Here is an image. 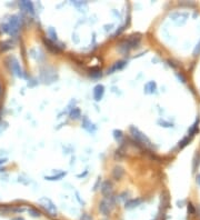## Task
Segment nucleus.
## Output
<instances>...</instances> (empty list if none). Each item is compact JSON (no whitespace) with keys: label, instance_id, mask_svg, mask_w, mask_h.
Returning <instances> with one entry per match:
<instances>
[{"label":"nucleus","instance_id":"obj_1","mask_svg":"<svg viewBox=\"0 0 200 220\" xmlns=\"http://www.w3.org/2000/svg\"><path fill=\"white\" fill-rule=\"evenodd\" d=\"M21 25H22V21H21L20 18L17 17V16H13V17H11L9 19V21L7 23L1 25V28L3 29L5 32L9 33L11 36H15L18 33L19 29L21 28Z\"/></svg>","mask_w":200,"mask_h":220},{"label":"nucleus","instance_id":"obj_2","mask_svg":"<svg viewBox=\"0 0 200 220\" xmlns=\"http://www.w3.org/2000/svg\"><path fill=\"white\" fill-rule=\"evenodd\" d=\"M139 42H140L139 36L138 35L137 36H130L127 40L122 41V42L120 43L119 47H118V50H119V52H121V53H128L131 49L138 47Z\"/></svg>","mask_w":200,"mask_h":220},{"label":"nucleus","instance_id":"obj_3","mask_svg":"<svg viewBox=\"0 0 200 220\" xmlns=\"http://www.w3.org/2000/svg\"><path fill=\"white\" fill-rule=\"evenodd\" d=\"M130 132H131V136L134 138V140L139 144H141L142 146H150V141L147 137L144 136L139 129L134 128V127H130Z\"/></svg>","mask_w":200,"mask_h":220},{"label":"nucleus","instance_id":"obj_4","mask_svg":"<svg viewBox=\"0 0 200 220\" xmlns=\"http://www.w3.org/2000/svg\"><path fill=\"white\" fill-rule=\"evenodd\" d=\"M8 62V67H9V69H10L11 71H12L13 75H16V76L18 77H22L23 73H22V69H21L20 67V63L18 62V60L16 58H13V57H9L7 60Z\"/></svg>","mask_w":200,"mask_h":220},{"label":"nucleus","instance_id":"obj_5","mask_svg":"<svg viewBox=\"0 0 200 220\" xmlns=\"http://www.w3.org/2000/svg\"><path fill=\"white\" fill-rule=\"evenodd\" d=\"M112 190H114V186H112V182L111 181H105L101 186V192L102 195L106 196V198L108 197H111V193H112Z\"/></svg>","mask_w":200,"mask_h":220},{"label":"nucleus","instance_id":"obj_6","mask_svg":"<svg viewBox=\"0 0 200 220\" xmlns=\"http://www.w3.org/2000/svg\"><path fill=\"white\" fill-rule=\"evenodd\" d=\"M82 128H84L85 130H87L88 132H90V134H95L97 129L96 126L88 119V117H84V120H82Z\"/></svg>","mask_w":200,"mask_h":220},{"label":"nucleus","instance_id":"obj_7","mask_svg":"<svg viewBox=\"0 0 200 220\" xmlns=\"http://www.w3.org/2000/svg\"><path fill=\"white\" fill-rule=\"evenodd\" d=\"M105 94V87L102 85H97L94 88V99L96 101H100Z\"/></svg>","mask_w":200,"mask_h":220},{"label":"nucleus","instance_id":"obj_8","mask_svg":"<svg viewBox=\"0 0 200 220\" xmlns=\"http://www.w3.org/2000/svg\"><path fill=\"white\" fill-rule=\"evenodd\" d=\"M126 63L127 62L124 60L117 61V62H115L114 65H112V66L108 69V73H114V72H116V71H118V70H121V69L126 66Z\"/></svg>","mask_w":200,"mask_h":220},{"label":"nucleus","instance_id":"obj_9","mask_svg":"<svg viewBox=\"0 0 200 220\" xmlns=\"http://www.w3.org/2000/svg\"><path fill=\"white\" fill-rule=\"evenodd\" d=\"M19 6H20V8H22L26 12H30V13L35 12L33 3L30 2V1H20V2H19Z\"/></svg>","mask_w":200,"mask_h":220},{"label":"nucleus","instance_id":"obj_10","mask_svg":"<svg viewBox=\"0 0 200 220\" xmlns=\"http://www.w3.org/2000/svg\"><path fill=\"white\" fill-rule=\"evenodd\" d=\"M124 168L120 167V166H117V167H115L114 170H112V177L116 180H120L124 177Z\"/></svg>","mask_w":200,"mask_h":220},{"label":"nucleus","instance_id":"obj_11","mask_svg":"<svg viewBox=\"0 0 200 220\" xmlns=\"http://www.w3.org/2000/svg\"><path fill=\"white\" fill-rule=\"evenodd\" d=\"M89 75L92 77V78H99V77H101V70L97 67L95 68H91L89 70Z\"/></svg>","mask_w":200,"mask_h":220},{"label":"nucleus","instance_id":"obj_12","mask_svg":"<svg viewBox=\"0 0 200 220\" xmlns=\"http://www.w3.org/2000/svg\"><path fill=\"white\" fill-rule=\"evenodd\" d=\"M80 117H81V111H80V109L79 108H74L70 111V118L71 119L77 120V119H79Z\"/></svg>","mask_w":200,"mask_h":220},{"label":"nucleus","instance_id":"obj_13","mask_svg":"<svg viewBox=\"0 0 200 220\" xmlns=\"http://www.w3.org/2000/svg\"><path fill=\"white\" fill-rule=\"evenodd\" d=\"M45 43L48 46V48L50 49L51 51H56V52H59V51H60V48L57 47V46H55V43L51 42L50 40H46V39H45Z\"/></svg>","mask_w":200,"mask_h":220},{"label":"nucleus","instance_id":"obj_14","mask_svg":"<svg viewBox=\"0 0 200 220\" xmlns=\"http://www.w3.org/2000/svg\"><path fill=\"white\" fill-rule=\"evenodd\" d=\"M114 138L116 139V141H118L120 144V142L122 141V139H124V134H122V132L120 131V130H115Z\"/></svg>","mask_w":200,"mask_h":220},{"label":"nucleus","instance_id":"obj_15","mask_svg":"<svg viewBox=\"0 0 200 220\" xmlns=\"http://www.w3.org/2000/svg\"><path fill=\"white\" fill-rule=\"evenodd\" d=\"M12 46H11V42L10 41H5V42H1L0 43V50L1 51H6L8 49H10Z\"/></svg>","mask_w":200,"mask_h":220},{"label":"nucleus","instance_id":"obj_16","mask_svg":"<svg viewBox=\"0 0 200 220\" xmlns=\"http://www.w3.org/2000/svg\"><path fill=\"white\" fill-rule=\"evenodd\" d=\"M141 203V200H140V199H138L137 201H136V200L134 199V200H131V201H129V203H126V208H127V207H128V208L134 207V206L138 205V203Z\"/></svg>","mask_w":200,"mask_h":220},{"label":"nucleus","instance_id":"obj_17","mask_svg":"<svg viewBox=\"0 0 200 220\" xmlns=\"http://www.w3.org/2000/svg\"><path fill=\"white\" fill-rule=\"evenodd\" d=\"M81 220H92V219H91V217H90V216L84 215L82 217H81Z\"/></svg>","mask_w":200,"mask_h":220}]
</instances>
